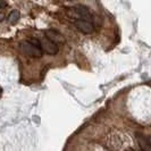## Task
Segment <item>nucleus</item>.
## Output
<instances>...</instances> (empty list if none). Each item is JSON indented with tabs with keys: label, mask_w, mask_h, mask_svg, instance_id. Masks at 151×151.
Returning a JSON list of instances; mask_svg holds the SVG:
<instances>
[{
	"label": "nucleus",
	"mask_w": 151,
	"mask_h": 151,
	"mask_svg": "<svg viewBox=\"0 0 151 151\" xmlns=\"http://www.w3.org/2000/svg\"><path fill=\"white\" fill-rule=\"evenodd\" d=\"M21 49L25 55L34 57V58H40L43 55V50L41 48H38L34 45H32L30 41H24L21 43Z\"/></svg>",
	"instance_id": "nucleus-1"
},
{
	"label": "nucleus",
	"mask_w": 151,
	"mask_h": 151,
	"mask_svg": "<svg viewBox=\"0 0 151 151\" xmlns=\"http://www.w3.org/2000/svg\"><path fill=\"white\" fill-rule=\"evenodd\" d=\"M41 41V47H42V50L45 51V52L48 53V55H57L58 51H59V48H58V45H56L55 42L52 41H50L48 38L42 39V40H40Z\"/></svg>",
	"instance_id": "nucleus-2"
},
{
	"label": "nucleus",
	"mask_w": 151,
	"mask_h": 151,
	"mask_svg": "<svg viewBox=\"0 0 151 151\" xmlns=\"http://www.w3.org/2000/svg\"><path fill=\"white\" fill-rule=\"evenodd\" d=\"M74 24L77 27V30H80L81 32H83L85 34H89L91 32H93V24L91 22H88V21H84V19H75L74 21Z\"/></svg>",
	"instance_id": "nucleus-3"
},
{
	"label": "nucleus",
	"mask_w": 151,
	"mask_h": 151,
	"mask_svg": "<svg viewBox=\"0 0 151 151\" xmlns=\"http://www.w3.org/2000/svg\"><path fill=\"white\" fill-rule=\"evenodd\" d=\"M45 38H48L50 41L55 42L56 45H58V43H63V42L65 41V39H64V37L61 35L60 33H59V32H57V31H55V30L45 31Z\"/></svg>",
	"instance_id": "nucleus-4"
},
{
	"label": "nucleus",
	"mask_w": 151,
	"mask_h": 151,
	"mask_svg": "<svg viewBox=\"0 0 151 151\" xmlns=\"http://www.w3.org/2000/svg\"><path fill=\"white\" fill-rule=\"evenodd\" d=\"M74 10L76 12V14L81 17V19H84V21H88L90 22L91 19V14L89 8L83 6V5H77L74 7Z\"/></svg>",
	"instance_id": "nucleus-5"
},
{
	"label": "nucleus",
	"mask_w": 151,
	"mask_h": 151,
	"mask_svg": "<svg viewBox=\"0 0 151 151\" xmlns=\"http://www.w3.org/2000/svg\"><path fill=\"white\" fill-rule=\"evenodd\" d=\"M19 17H21L19 12H18L17 9H14V10H12V12H10V14L7 16V21H8L9 24L14 25V24H16V23L19 21Z\"/></svg>",
	"instance_id": "nucleus-6"
},
{
	"label": "nucleus",
	"mask_w": 151,
	"mask_h": 151,
	"mask_svg": "<svg viewBox=\"0 0 151 151\" xmlns=\"http://www.w3.org/2000/svg\"><path fill=\"white\" fill-rule=\"evenodd\" d=\"M7 6V4L5 2V1H1V4H0V9H2V8H5Z\"/></svg>",
	"instance_id": "nucleus-7"
},
{
	"label": "nucleus",
	"mask_w": 151,
	"mask_h": 151,
	"mask_svg": "<svg viewBox=\"0 0 151 151\" xmlns=\"http://www.w3.org/2000/svg\"><path fill=\"white\" fill-rule=\"evenodd\" d=\"M125 151H134L133 149H127V150H125Z\"/></svg>",
	"instance_id": "nucleus-8"
}]
</instances>
